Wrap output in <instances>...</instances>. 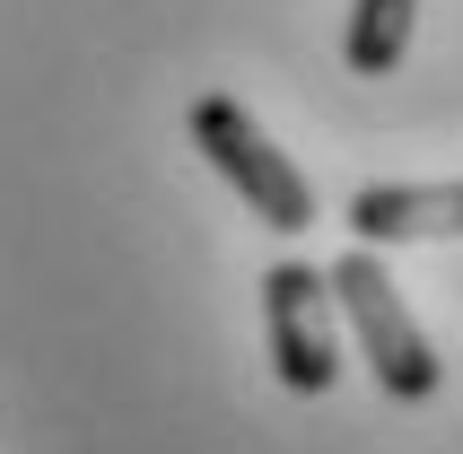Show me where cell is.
Instances as JSON below:
<instances>
[{"instance_id":"6da1fadb","label":"cell","mask_w":463,"mask_h":454,"mask_svg":"<svg viewBox=\"0 0 463 454\" xmlns=\"http://www.w3.org/2000/svg\"><path fill=\"white\" fill-rule=\"evenodd\" d=\"M324 288H333V315L350 324V341H359L367 376H376V393H393V402H429L446 384V358L438 341L411 324V306H402V288L385 279V262H376V245H350L324 271Z\"/></svg>"},{"instance_id":"7a4b0ae2","label":"cell","mask_w":463,"mask_h":454,"mask_svg":"<svg viewBox=\"0 0 463 454\" xmlns=\"http://www.w3.org/2000/svg\"><path fill=\"white\" fill-rule=\"evenodd\" d=\"M193 149H202L210 166L236 184V193H245V210H254L271 236L315 227V184L298 175L280 149H271V131H262L236 97H202V105H193Z\"/></svg>"},{"instance_id":"5b68a950","label":"cell","mask_w":463,"mask_h":454,"mask_svg":"<svg viewBox=\"0 0 463 454\" xmlns=\"http://www.w3.org/2000/svg\"><path fill=\"white\" fill-rule=\"evenodd\" d=\"M411 18H420V0H350V35H341L350 71H359V79H385L393 61L411 52Z\"/></svg>"},{"instance_id":"3957f363","label":"cell","mask_w":463,"mask_h":454,"mask_svg":"<svg viewBox=\"0 0 463 454\" xmlns=\"http://www.w3.org/2000/svg\"><path fill=\"white\" fill-rule=\"evenodd\" d=\"M262 341L288 393H333L341 376V315L315 262H271L262 271Z\"/></svg>"},{"instance_id":"277c9868","label":"cell","mask_w":463,"mask_h":454,"mask_svg":"<svg viewBox=\"0 0 463 454\" xmlns=\"http://www.w3.org/2000/svg\"><path fill=\"white\" fill-rule=\"evenodd\" d=\"M463 227V184H359L350 236L359 245H446Z\"/></svg>"}]
</instances>
